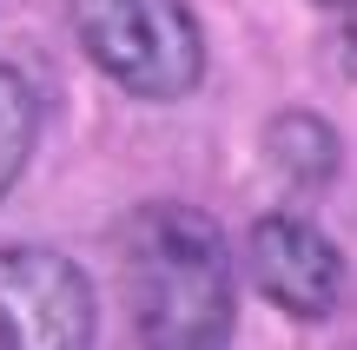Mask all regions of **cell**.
I'll use <instances>...</instances> for the list:
<instances>
[{
    "label": "cell",
    "instance_id": "1",
    "mask_svg": "<svg viewBox=\"0 0 357 350\" xmlns=\"http://www.w3.org/2000/svg\"><path fill=\"white\" fill-rule=\"evenodd\" d=\"M113 264L139 350H231L238 264L212 212L185 198L132 205L113 225Z\"/></svg>",
    "mask_w": 357,
    "mask_h": 350
},
{
    "label": "cell",
    "instance_id": "2",
    "mask_svg": "<svg viewBox=\"0 0 357 350\" xmlns=\"http://www.w3.org/2000/svg\"><path fill=\"white\" fill-rule=\"evenodd\" d=\"M79 53L132 100L172 106L205 79V26L185 0H66Z\"/></svg>",
    "mask_w": 357,
    "mask_h": 350
},
{
    "label": "cell",
    "instance_id": "3",
    "mask_svg": "<svg viewBox=\"0 0 357 350\" xmlns=\"http://www.w3.org/2000/svg\"><path fill=\"white\" fill-rule=\"evenodd\" d=\"M93 337H100V304L66 251H0V350H93Z\"/></svg>",
    "mask_w": 357,
    "mask_h": 350
},
{
    "label": "cell",
    "instance_id": "4",
    "mask_svg": "<svg viewBox=\"0 0 357 350\" xmlns=\"http://www.w3.org/2000/svg\"><path fill=\"white\" fill-rule=\"evenodd\" d=\"M245 271H252L258 298L278 304L298 324L331 317L337 298H344V258H337V245L311 218H298V212L252 218V232H245Z\"/></svg>",
    "mask_w": 357,
    "mask_h": 350
},
{
    "label": "cell",
    "instance_id": "5",
    "mask_svg": "<svg viewBox=\"0 0 357 350\" xmlns=\"http://www.w3.org/2000/svg\"><path fill=\"white\" fill-rule=\"evenodd\" d=\"M258 145H265L271 172H278L291 192H324V185L337 179V166H344V145H337L331 119L305 113V106H284V113H271L265 132H258Z\"/></svg>",
    "mask_w": 357,
    "mask_h": 350
},
{
    "label": "cell",
    "instance_id": "6",
    "mask_svg": "<svg viewBox=\"0 0 357 350\" xmlns=\"http://www.w3.org/2000/svg\"><path fill=\"white\" fill-rule=\"evenodd\" d=\"M33 145H40V93L26 86V73L0 60V198L20 185Z\"/></svg>",
    "mask_w": 357,
    "mask_h": 350
},
{
    "label": "cell",
    "instance_id": "7",
    "mask_svg": "<svg viewBox=\"0 0 357 350\" xmlns=\"http://www.w3.org/2000/svg\"><path fill=\"white\" fill-rule=\"evenodd\" d=\"M324 7H357V0H324Z\"/></svg>",
    "mask_w": 357,
    "mask_h": 350
}]
</instances>
